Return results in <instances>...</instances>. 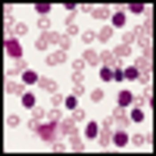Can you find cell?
<instances>
[{
  "mask_svg": "<svg viewBox=\"0 0 156 156\" xmlns=\"http://www.w3.org/2000/svg\"><path fill=\"white\" fill-rule=\"evenodd\" d=\"M37 133L42 140L49 143L59 140L65 134L63 127L56 121H52L39 126L37 128Z\"/></svg>",
  "mask_w": 156,
  "mask_h": 156,
  "instance_id": "1",
  "label": "cell"
},
{
  "mask_svg": "<svg viewBox=\"0 0 156 156\" xmlns=\"http://www.w3.org/2000/svg\"><path fill=\"white\" fill-rule=\"evenodd\" d=\"M4 45L6 48L7 54L11 57L18 58L22 55V48L18 43V39L12 37L9 39H4Z\"/></svg>",
  "mask_w": 156,
  "mask_h": 156,
  "instance_id": "2",
  "label": "cell"
},
{
  "mask_svg": "<svg viewBox=\"0 0 156 156\" xmlns=\"http://www.w3.org/2000/svg\"><path fill=\"white\" fill-rule=\"evenodd\" d=\"M132 93L128 90H121L118 94V103L121 107L128 106L132 102Z\"/></svg>",
  "mask_w": 156,
  "mask_h": 156,
  "instance_id": "3",
  "label": "cell"
},
{
  "mask_svg": "<svg viewBox=\"0 0 156 156\" xmlns=\"http://www.w3.org/2000/svg\"><path fill=\"white\" fill-rule=\"evenodd\" d=\"M113 141L117 147H125L129 141V136L127 133L123 131H118L115 133Z\"/></svg>",
  "mask_w": 156,
  "mask_h": 156,
  "instance_id": "4",
  "label": "cell"
},
{
  "mask_svg": "<svg viewBox=\"0 0 156 156\" xmlns=\"http://www.w3.org/2000/svg\"><path fill=\"white\" fill-rule=\"evenodd\" d=\"M98 126L96 122L91 121L88 123L85 130L86 136L89 139H93L97 136Z\"/></svg>",
  "mask_w": 156,
  "mask_h": 156,
  "instance_id": "5",
  "label": "cell"
},
{
  "mask_svg": "<svg viewBox=\"0 0 156 156\" xmlns=\"http://www.w3.org/2000/svg\"><path fill=\"white\" fill-rule=\"evenodd\" d=\"M22 79L27 84H33L37 80V76L35 72L31 70H27L22 74Z\"/></svg>",
  "mask_w": 156,
  "mask_h": 156,
  "instance_id": "6",
  "label": "cell"
},
{
  "mask_svg": "<svg viewBox=\"0 0 156 156\" xmlns=\"http://www.w3.org/2000/svg\"><path fill=\"white\" fill-rule=\"evenodd\" d=\"M126 21V16L122 11H118L112 16V21L115 26L121 27L125 24Z\"/></svg>",
  "mask_w": 156,
  "mask_h": 156,
  "instance_id": "7",
  "label": "cell"
},
{
  "mask_svg": "<svg viewBox=\"0 0 156 156\" xmlns=\"http://www.w3.org/2000/svg\"><path fill=\"white\" fill-rule=\"evenodd\" d=\"M22 102L24 107L27 108H30L34 105L35 98L31 93L27 92L23 95Z\"/></svg>",
  "mask_w": 156,
  "mask_h": 156,
  "instance_id": "8",
  "label": "cell"
},
{
  "mask_svg": "<svg viewBox=\"0 0 156 156\" xmlns=\"http://www.w3.org/2000/svg\"><path fill=\"white\" fill-rule=\"evenodd\" d=\"M138 75V70L133 66L127 67L124 72V76L129 80H133L137 78Z\"/></svg>",
  "mask_w": 156,
  "mask_h": 156,
  "instance_id": "9",
  "label": "cell"
},
{
  "mask_svg": "<svg viewBox=\"0 0 156 156\" xmlns=\"http://www.w3.org/2000/svg\"><path fill=\"white\" fill-rule=\"evenodd\" d=\"M100 76L103 80L109 82L113 77V73L111 69L107 66H104L100 71Z\"/></svg>",
  "mask_w": 156,
  "mask_h": 156,
  "instance_id": "10",
  "label": "cell"
},
{
  "mask_svg": "<svg viewBox=\"0 0 156 156\" xmlns=\"http://www.w3.org/2000/svg\"><path fill=\"white\" fill-rule=\"evenodd\" d=\"M131 118L133 121L136 123H140L144 120V113L140 109H133L131 112Z\"/></svg>",
  "mask_w": 156,
  "mask_h": 156,
  "instance_id": "11",
  "label": "cell"
},
{
  "mask_svg": "<svg viewBox=\"0 0 156 156\" xmlns=\"http://www.w3.org/2000/svg\"><path fill=\"white\" fill-rule=\"evenodd\" d=\"M65 104L67 108L70 110L74 109L77 105L76 98L73 95H69L66 98Z\"/></svg>",
  "mask_w": 156,
  "mask_h": 156,
  "instance_id": "12",
  "label": "cell"
},
{
  "mask_svg": "<svg viewBox=\"0 0 156 156\" xmlns=\"http://www.w3.org/2000/svg\"><path fill=\"white\" fill-rule=\"evenodd\" d=\"M34 5L37 11L39 13L48 12L51 8V4L49 3H36Z\"/></svg>",
  "mask_w": 156,
  "mask_h": 156,
  "instance_id": "13",
  "label": "cell"
},
{
  "mask_svg": "<svg viewBox=\"0 0 156 156\" xmlns=\"http://www.w3.org/2000/svg\"><path fill=\"white\" fill-rule=\"evenodd\" d=\"M129 7L133 12L139 13L144 10V5L143 3H130L129 4Z\"/></svg>",
  "mask_w": 156,
  "mask_h": 156,
  "instance_id": "14",
  "label": "cell"
},
{
  "mask_svg": "<svg viewBox=\"0 0 156 156\" xmlns=\"http://www.w3.org/2000/svg\"><path fill=\"white\" fill-rule=\"evenodd\" d=\"M27 30V26L23 23L19 22L16 24L15 27V32L17 34L22 35L26 32Z\"/></svg>",
  "mask_w": 156,
  "mask_h": 156,
  "instance_id": "15",
  "label": "cell"
},
{
  "mask_svg": "<svg viewBox=\"0 0 156 156\" xmlns=\"http://www.w3.org/2000/svg\"><path fill=\"white\" fill-rule=\"evenodd\" d=\"M34 45L39 50L45 49L47 47V40L40 37L34 42Z\"/></svg>",
  "mask_w": 156,
  "mask_h": 156,
  "instance_id": "16",
  "label": "cell"
},
{
  "mask_svg": "<svg viewBox=\"0 0 156 156\" xmlns=\"http://www.w3.org/2000/svg\"><path fill=\"white\" fill-rule=\"evenodd\" d=\"M124 76H125L124 74L122 69L120 68H117L115 69L114 73H113V77L116 81H122L124 79Z\"/></svg>",
  "mask_w": 156,
  "mask_h": 156,
  "instance_id": "17",
  "label": "cell"
},
{
  "mask_svg": "<svg viewBox=\"0 0 156 156\" xmlns=\"http://www.w3.org/2000/svg\"><path fill=\"white\" fill-rule=\"evenodd\" d=\"M37 25L41 28L47 27L49 25V21L46 17H41L37 20Z\"/></svg>",
  "mask_w": 156,
  "mask_h": 156,
  "instance_id": "18",
  "label": "cell"
},
{
  "mask_svg": "<svg viewBox=\"0 0 156 156\" xmlns=\"http://www.w3.org/2000/svg\"><path fill=\"white\" fill-rule=\"evenodd\" d=\"M13 34L12 30L7 26H4V38L5 40L11 38Z\"/></svg>",
  "mask_w": 156,
  "mask_h": 156,
  "instance_id": "19",
  "label": "cell"
},
{
  "mask_svg": "<svg viewBox=\"0 0 156 156\" xmlns=\"http://www.w3.org/2000/svg\"><path fill=\"white\" fill-rule=\"evenodd\" d=\"M14 19L11 15H6L3 18V23L4 26H7L11 25L13 23Z\"/></svg>",
  "mask_w": 156,
  "mask_h": 156,
  "instance_id": "20",
  "label": "cell"
},
{
  "mask_svg": "<svg viewBox=\"0 0 156 156\" xmlns=\"http://www.w3.org/2000/svg\"><path fill=\"white\" fill-rule=\"evenodd\" d=\"M14 87H15V83L12 81H9L7 83L6 86V92L7 93H12V91L14 90Z\"/></svg>",
  "mask_w": 156,
  "mask_h": 156,
  "instance_id": "21",
  "label": "cell"
},
{
  "mask_svg": "<svg viewBox=\"0 0 156 156\" xmlns=\"http://www.w3.org/2000/svg\"><path fill=\"white\" fill-rule=\"evenodd\" d=\"M15 64L17 67H18V68L20 69L25 68L27 65V63H26V62L23 59H17L15 61Z\"/></svg>",
  "mask_w": 156,
  "mask_h": 156,
  "instance_id": "22",
  "label": "cell"
},
{
  "mask_svg": "<svg viewBox=\"0 0 156 156\" xmlns=\"http://www.w3.org/2000/svg\"><path fill=\"white\" fill-rule=\"evenodd\" d=\"M46 79L43 76H42L38 80L37 85L41 88H43L46 85Z\"/></svg>",
  "mask_w": 156,
  "mask_h": 156,
  "instance_id": "23",
  "label": "cell"
},
{
  "mask_svg": "<svg viewBox=\"0 0 156 156\" xmlns=\"http://www.w3.org/2000/svg\"><path fill=\"white\" fill-rule=\"evenodd\" d=\"M24 88L23 85L21 84L17 85L15 88V93L16 95L19 96L21 93H22V90H23Z\"/></svg>",
  "mask_w": 156,
  "mask_h": 156,
  "instance_id": "24",
  "label": "cell"
},
{
  "mask_svg": "<svg viewBox=\"0 0 156 156\" xmlns=\"http://www.w3.org/2000/svg\"><path fill=\"white\" fill-rule=\"evenodd\" d=\"M12 5L10 4L4 3L3 4V9L5 12H8L11 11Z\"/></svg>",
  "mask_w": 156,
  "mask_h": 156,
  "instance_id": "25",
  "label": "cell"
},
{
  "mask_svg": "<svg viewBox=\"0 0 156 156\" xmlns=\"http://www.w3.org/2000/svg\"><path fill=\"white\" fill-rule=\"evenodd\" d=\"M63 5H64L66 8L71 9L73 8L74 7L76 6V4L74 3H65L63 4Z\"/></svg>",
  "mask_w": 156,
  "mask_h": 156,
  "instance_id": "26",
  "label": "cell"
}]
</instances>
